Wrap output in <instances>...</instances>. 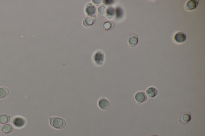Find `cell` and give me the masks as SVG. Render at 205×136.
Masks as SVG:
<instances>
[{
  "label": "cell",
  "mask_w": 205,
  "mask_h": 136,
  "mask_svg": "<svg viewBox=\"0 0 205 136\" xmlns=\"http://www.w3.org/2000/svg\"><path fill=\"white\" fill-rule=\"evenodd\" d=\"M49 123L51 127L58 130L63 129L67 125L65 120L59 117H50Z\"/></svg>",
  "instance_id": "obj_1"
},
{
  "label": "cell",
  "mask_w": 205,
  "mask_h": 136,
  "mask_svg": "<svg viewBox=\"0 0 205 136\" xmlns=\"http://www.w3.org/2000/svg\"><path fill=\"white\" fill-rule=\"evenodd\" d=\"M147 98L144 92H138L135 94L134 98V103L137 104H142L147 100Z\"/></svg>",
  "instance_id": "obj_2"
},
{
  "label": "cell",
  "mask_w": 205,
  "mask_h": 136,
  "mask_svg": "<svg viewBox=\"0 0 205 136\" xmlns=\"http://www.w3.org/2000/svg\"><path fill=\"white\" fill-rule=\"evenodd\" d=\"M191 118V115L190 112L184 113L179 117V123L182 125H186L190 122Z\"/></svg>",
  "instance_id": "obj_3"
},
{
  "label": "cell",
  "mask_w": 205,
  "mask_h": 136,
  "mask_svg": "<svg viewBox=\"0 0 205 136\" xmlns=\"http://www.w3.org/2000/svg\"><path fill=\"white\" fill-rule=\"evenodd\" d=\"M98 106L102 110H108L110 107V104L109 101L105 98H101L98 102Z\"/></svg>",
  "instance_id": "obj_4"
},
{
  "label": "cell",
  "mask_w": 205,
  "mask_h": 136,
  "mask_svg": "<svg viewBox=\"0 0 205 136\" xmlns=\"http://www.w3.org/2000/svg\"><path fill=\"white\" fill-rule=\"evenodd\" d=\"M138 37L136 34H131L128 39V43L129 46L132 48H135L138 43Z\"/></svg>",
  "instance_id": "obj_5"
},
{
  "label": "cell",
  "mask_w": 205,
  "mask_h": 136,
  "mask_svg": "<svg viewBox=\"0 0 205 136\" xmlns=\"http://www.w3.org/2000/svg\"><path fill=\"white\" fill-rule=\"evenodd\" d=\"M105 56L101 52H97L95 53L94 56V60L96 64L98 65H102L104 61Z\"/></svg>",
  "instance_id": "obj_6"
},
{
  "label": "cell",
  "mask_w": 205,
  "mask_h": 136,
  "mask_svg": "<svg viewBox=\"0 0 205 136\" xmlns=\"http://www.w3.org/2000/svg\"><path fill=\"white\" fill-rule=\"evenodd\" d=\"M85 11L87 14L90 16L94 17L96 15V7L91 3L88 4L85 7Z\"/></svg>",
  "instance_id": "obj_7"
},
{
  "label": "cell",
  "mask_w": 205,
  "mask_h": 136,
  "mask_svg": "<svg viewBox=\"0 0 205 136\" xmlns=\"http://www.w3.org/2000/svg\"><path fill=\"white\" fill-rule=\"evenodd\" d=\"M199 1L197 0H190L188 1L185 5V8L188 11H192L197 7Z\"/></svg>",
  "instance_id": "obj_8"
},
{
  "label": "cell",
  "mask_w": 205,
  "mask_h": 136,
  "mask_svg": "<svg viewBox=\"0 0 205 136\" xmlns=\"http://www.w3.org/2000/svg\"><path fill=\"white\" fill-rule=\"evenodd\" d=\"M13 124L16 127L20 128L24 127L26 123L25 119L21 117H17L14 118L13 121Z\"/></svg>",
  "instance_id": "obj_9"
},
{
  "label": "cell",
  "mask_w": 205,
  "mask_h": 136,
  "mask_svg": "<svg viewBox=\"0 0 205 136\" xmlns=\"http://www.w3.org/2000/svg\"><path fill=\"white\" fill-rule=\"evenodd\" d=\"M174 39L178 43H182L186 41V35L182 32L177 33L174 36Z\"/></svg>",
  "instance_id": "obj_10"
},
{
  "label": "cell",
  "mask_w": 205,
  "mask_h": 136,
  "mask_svg": "<svg viewBox=\"0 0 205 136\" xmlns=\"http://www.w3.org/2000/svg\"><path fill=\"white\" fill-rule=\"evenodd\" d=\"M14 130L13 126L11 124L3 125L1 128V131L5 134H9Z\"/></svg>",
  "instance_id": "obj_11"
},
{
  "label": "cell",
  "mask_w": 205,
  "mask_h": 136,
  "mask_svg": "<svg viewBox=\"0 0 205 136\" xmlns=\"http://www.w3.org/2000/svg\"><path fill=\"white\" fill-rule=\"evenodd\" d=\"M146 92L147 96L150 98H155L158 93L157 89L153 87H149L147 89Z\"/></svg>",
  "instance_id": "obj_12"
},
{
  "label": "cell",
  "mask_w": 205,
  "mask_h": 136,
  "mask_svg": "<svg viewBox=\"0 0 205 136\" xmlns=\"http://www.w3.org/2000/svg\"><path fill=\"white\" fill-rule=\"evenodd\" d=\"M10 116L5 114H0V124H4L9 122Z\"/></svg>",
  "instance_id": "obj_13"
},
{
  "label": "cell",
  "mask_w": 205,
  "mask_h": 136,
  "mask_svg": "<svg viewBox=\"0 0 205 136\" xmlns=\"http://www.w3.org/2000/svg\"><path fill=\"white\" fill-rule=\"evenodd\" d=\"M9 91L8 88L5 87H0V99L5 98L9 94Z\"/></svg>",
  "instance_id": "obj_14"
},
{
  "label": "cell",
  "mask_w": 205,
  "mask_h": 136,
  "mask_svg": "<svg viewBox=\"0 0 205 136\" xmlns=\"http://www.w3.org/2000/svg\"><path fill=\"white\" fill-rule=\"evenodd\" d=\"M95 19H93V18L88 17H87L84 19L83 24H84V26H89L93 25Z\"/></svg>",
  "instance_id": "obj_15"
},
{
  "label": "cell",
  "mask_w": 205,
  "mask_h": 136,
  "mask_svg": "<svg viewBox=\"0 0 205 136\" xmlns=\"http://www.w3.org/2000/svg\"><path fill=\"white\" fill-rule=\"evenodd\" d=\"M115 11L114 8L112 7H109L107 9V16L109 19H112L114 16Z\"/></svg>",
  "instance_id": "obj_16"
},
{
  "label": "cell",
  "mask_w": 205,
  "mask_h": 136,
  "mask_svg": "<svg viewBox=\"0 0 205 136\" xmlns=\"http://www.w3.org/2000/svg\"><path fill=\"white\" fill-rule=\"evenodd\" d=\"M106 8L103 6H101L99 8L98 12L99 15L102 17H104L105 15H106Z\"/></svg>",
  "instance_id": "obj_17"
},
{
  "label": "cell",
  "mask_w": 205,
  "mask_h": 136,
  "mask_svg": "<svg viewBox=\"0 0 205 136\" xmlns=\"http://www.w3.org/2000/svg\"><path fill=\"white\" fill-rule=\"evenodd\" d=\"M115 13L117 18L119 19L121 18L123 15V10L121 8L118 7L116 9Z\"/></svg>",
  "instance_id": "obj_18"
},
{
  "label": "cell",
  "mask_w": 205,
  "mask_h": 136,
  "mask_svg": "<svg viewBox=\"0 0 205 136\" xmlns=\"http://www.w3.org/2000/svg\"><path fill=\"white\" fill-rule=\"evenodd\" d=\"M103 26L106 30H109L112 27V24L110 23L107 22L104 24Z\"/></svg>",
  "instance_id": "obj_19"
},
{
  "label": "cell",
  "mask_w": 205,
  "mask_h": 136,
  "mask_svg": "<svg viewBox=\"0 0 205 136\" xmlns=\"http://www.w3.org/2000/svg\"><path fill=\"white\" fill-rule=\"evenodd\" d=\"M114 2L113 1H104L103 3L106 5H110L112 4Z\"/></svg>",
  "instance_id": "obj_20"
},
{
  "label": "cell",
  "mask_w": 205,
  "mask_h": 136,
  "mask_svg": "<svg viewBox=\"0 0 205 136\" xmlns=\"http://www.w3.org/2000/svg\"><path fill=\"white\" fill-rule=\"evenodd\" d=\"M93 1V3H95V4L97 5V3H98V4H99L100 3H101V2H102V1H100V2H99L100 1Z\"/></svg>",
  "instance_id": "obj_21"
},
{
  "label": "cell",
  "mask_w": 205,
  "mask_h": 136,
  "mask_svg": "<svg viewBox=\"0 0 205 136\" xmlns=\"http://www.w3.org/2000/svg\"><path fill=\"white\" fill-rule=\"evenodd\" d=\"M149 136H159L158 135H156V134H152V135H150Z\"/></svg>",
  "instance_id": "obj_22"
}]
</instances>
